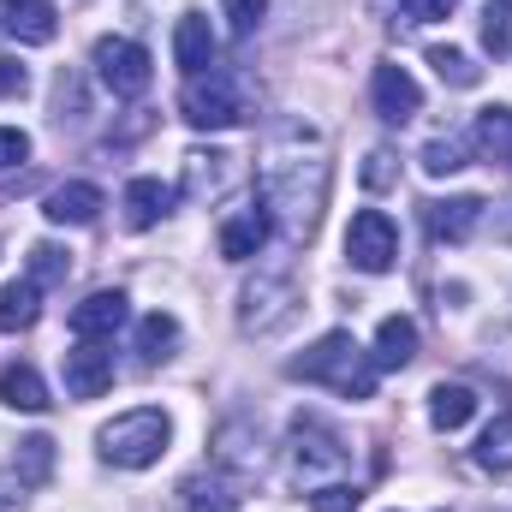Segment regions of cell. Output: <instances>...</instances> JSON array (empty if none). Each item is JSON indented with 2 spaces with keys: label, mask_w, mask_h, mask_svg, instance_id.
Returning a JSON list of instances; mask_svg holds the SVG:
<instances>
[{
  "label": "cell",
  "mask_w": 512,
  "mask_h": 512,
  "mask_svg": "<svg viewBox=\"0 0 512 512\" xmlns=\"http://www.w3.org/2000/svg\"><path fill=\"white\" fill-rule=\"evenodd\" d=\"M114 387V352L102 340H84L66 352V393L72 399H102Z\"/></svg>",
  "instance_id": "11"
},
{
  "label": "cell",
  "mask_w": 512,
  "mask_h": 512,
  "mask_svg": "<svg viewBox=\"0 0 512 512\" xmlns=\"http://www.w3.org/2000/svg\"><path fill=\"white\" fill-rule=\"evenodd\" d=\"M36 316H42V286L24 274L0 292V334H24V328H36Z\"/></svg>",
  "instance_id": "24"
},
{
  "label": "cell",
  "mask_w": 512,
  "mask_h": 512,
  "mask_svg": "<svg viewBox=\"0 0 512 512\" xmlns=\"http://www.w3.org/2000/svg\"><path fill=\"white\" fill-rule=\"evenodd\" d=\"M310 512H358V489H346V483H322V489L310 495Z\"/></svg>",
  "instance_id": "35"
},
{
  "label": "cell",
  "mask_w": 512,
  "mask_h": 512,
  "mask_svg": "<svg viewBox=\"0 0 512 512\" xmlns=\"http://www.w3.org/2000/svg\"><path fill=\"white\" fill-rule=\"evenodd\" d=\"M286 376L292 382H322V387H334V393H346V399H376V376L382 370H376V358H364V346L346 328H334L304 358H292Z\"/></svg>",
  "instance_id": "2"
},
{
  "label": "cell",
  "mask_w": 512,
  "mask_h": 512,
  "mask_svg": "<svg viewBox=\"0 0 512 512\" xmlns=\"http://www.w3.org/2000/svg\"><path fill=\"white\" fill-rule=\"evenodd\" d=\"M370 102H376V114H382L387 126H405V120L423 108V90H417V78H411L405 66H376V78H370Z\"/></svg>",
  "instance_id": "13"
},
{
  "label": "cell",
  "mask_w": 512,
  "mask_h": 512,
  "mask_svg": "<svg viewBox=\"0 0 512 512\" xmlns=\"http://www.w3.org/2000/svg\"><path fill=\"white\" fill-rule=\"evenodd\" d=\"M0 405H12V411H48L54 399H48V387H42V376L30 364H6L0 370Z\"/></svg>",
  "instance_id": "25"
},
{
  "label": "cell",
  "mask_w": 512,
  "mask_h": 512,
  "mask_svg": "<svg viewBox=\"0 0 512 512\" xmlns=\"http://www.w3.org/2000/svg\"><path fill=\"white\" fill-rule=\"evenodd\" d=\"M173 352H179V316H167V310L143 316V322H137V358H143V370L167 364Z\"/></svg>",
  "instance_id": "23"
},
{
  "label": "cell",
  "mask_w": 512,
  "mask_h": 512,
  "mask_svg": "<svg viewBox=\"0 0 512 512\" xmlns=\"http://www.w3.org/2000/svg\"><path fill=\"white\" fill-rule=\"evenodd\" d=\"M30 161V137L18 126H0V167H24Z\"/></svg>",
  "instance_id": "37"
},
{
  "label": "cell",
  "mask_w": 512,
  "mask_h": 512,
  "mask_svg": "<svg viewBox=\"0 0 512 512\" xmlns=\"http://www.w3.org/2000/svg\"><path fill=\"white\" fill-rule=\"evenodd\" d=\"M24 489H30V483H24L18 471H0V512H18V507H24Z\"/></svg>",
  "instance_id": "40"
},
{
  "label": "cell",
  "mask_w": 512,
  "mask_h": 512,
  "mask_svg": "<svg viewBox=\"0 0 512 512\" xmlns=\"http://www.w3.org/2000/svg\"><path fill=\"white\" fill-rule=\"evenodd\" d=\"M477 417V393L465 382H441L435 393H429V423L441 429V435H453V429H465Z\"/></svg>",
  "instance_id": "22"
},
{
  "label": "cell",
  "mask_w": 512,
  "mask_h": 512,
  "mask_svg": "<svg viewBox=\"0 0 512 512\" xmlns=\"http://www.w3.org/2000/svg\"><path fill=\"white\" fill-rule=\"evenodd\" d=\"M322 197H328V161H274L262 179V209L280 221V233L292 245H304L316 233Z\"/></svg>",
  "instance_id": "1"
},
{
  "label": "cell",
  "mask_w": 512,
  "mask_h": 512,
  "mask_svg": "<svg viewBox=\"0 0 512 512\" xmlns=\"http://www.w3.org/2000/svg\"><path fill=\"white\" fill-rule=\"evenodd\" d=\"M90 60H96V78H102L120 102H137V96L155 84V60H149V48L131 42V36H102Z\"/></svg>",
  "instance_id": "6"
},
{
  "label": "cell",
  "mask_w": 512,
  "mask_h": 512,
  "mask_svg": "<svg viewBox=\"0 0 512 512\" xmlns=\"http://www.w3.org/2000/svg\"><path fill=\"white\" fill-rule=\"evenodd\" d=\"M298 304H304V292H298V280L286 268L256 274L251 286H245V298H239V328L256 334V340H268V334H280L298 316Z\"/></svg>",
  "instance_id": "4"
},
{
  "label": "cell",
  "mask_w": 512,
  "mask_h": 512,
  "mask_svg": "<svg viewBox=\"0 0 512 512\" xmlns=\"http://www.w3.org/2000/svg\"><path fill=\"white\" fill-rule=\"evenodd\" d=\"M66 274H72V251H60V245H48V239L30 245V280H36V286H60Z\"/></svg>",
  "instance_id": "31"
},
{
  "label": "cell",
  "mask_w": 512,
  "mask_h": 512,
  "mask_svg": "<svg viewBox=\"0 0 512 512\" xmlns=\"http://www.w3.org/2000/svg\"><path fill=\"white\" fill-rule=\"evenodd\" d=\"M42 215H48L54 227H90V221L102 215V191H96L90 179H66V185H54V191L42 197Z\"/></svg>",
  "instance_id": "17"
},
{
  "label": "cell",
  "mask_w": 512,
  "mask_h": 512,
  "mask_svg": "<svg viewBox=\"0 0 512 512\" xmlns=\"http://www.w3.org/2000/svg\"><path fill=\"white\" fill-rule=\"evenodd\" d=\"M167 435H173L167 411H155V405H137V411H126V417L102 423V435H96V453H102L114 471H149V465L167 453Z\"/></svg>",
  "instance_id": "3"
},
{
  "label": "cell",
  "mask_w": 512,
  "mask_h": 512,
  "mask_svg": "<svg viewBox=\"0 0 512 512\" xmlns=\"http://www.w3.org/2000/svg\"><path fill=\"white\" fill-rule=\"evenodd\" d=\"M471 459H477L483 471H495V477L512 471V411H507V417H495V423L483 429V441H477V453H471Z\"/></svg>",
  "instance_id": "27"
},
{
  "label": "cell",
  "mask_w": 512,
  "mask_h": 512,
  "mask_svg": "<svg viewBox=\"0 0 512 512\" xmlns=\"http://www.w3.org/2000/svg\"><path fill=\"white\" fill-rule=\"evenodd\" d=\"M268 233H274V215H268L262 197H256V203H245V209L221 227V256H227V262H251V256L268 245Z\"/></svg>",
  "instance_id": "18"
},
{
  "label": "cell",
  "mask_w": 512,
  "mask_h": 512,
  "mask_svg": "<svg viewBox=\"0 0 512 512\" xmlns=\"http://www.w3.org/2000/svg\"><path fill=\"white\" fill-rule=\"evenodd\" d=\"M167 209H173V191L161 179H131L126 185V227L131 233H149Z\"/></svg>",
  "instance_id": "20"
},
{
  "label": "cell",
  "mask_w": 512,
  "mask_h": 512,
  "mask_svg": "<svg viewBox=\"0 0 512 512\" xmlns=\"http://www.w3.org/2000/svg\"><path fill=\"white\" fill-rule=\"evenodd\" d=\"M376 370H405L411 358H417V322L411 316H387L382 328H376Z\"/></svg>",
  "instance_id": "21"
},
{
  "label": "cell",
  "mask_w": 512,
  "mask_h": 512,
  "mask_svg": "<svg viewBox=\"0 0 512 512\" xmlns=\"http://www.w3.org/2000/svg\"><path fill=\"white\" fill-rule=\"evenodd\" d=\"M173 60H179L185 78H203V72L215 66V30H209L203 12H185V18L173 24Z\"/></svg>",
  "instance_id": "19"
},
{
  "label": "cell",
  "mask_w": 512,
  "mask_h": 512,
  "mask_svg": "<svg viewBox=\"0 0 512 512\" xmlns=\"http://www.w3.org/2000/svg\"><path fill=\"white\" fill-rule=\"evenodd\" d=\"M233 179H239V155H227V149H191L179 161V197H191V203L221 197Z\"/></svg>",
  "instance_id": "10"
},
{
  "label": "cell",
  "mask_w": 512,
  "mask_h": 512,
  "mask_svg": "<svg viewBox=\"0 0 512 512\" xmlns=\"http://www.w3.org/2000/svg\"><path fill=\"white\" fill-rule=\"evenodd\" d=\"M126 316H131V298L120 286H102L84 304H72V334L78 340H108L114 328H126Z\"/></svg>",
  "instance_id": "12"
},
{
  "label": "cell",
  "mask_w": 512,
  "mask_h": 512,
  "mask_svg": "<svg viewBox=\"0 0 512 512\" xmlns=\"http://www.w3.org/2000/svg\"><path fill=\"white\" fill-rule=\"evenodd\" d=\"M12 471L36 489V483H48V471H54V441L48 435H30V441H18V459H12Z\"/></svg>",
  "instance_id": "30"
},
{
  "label": "cell",
  "mask_w": 512,
  "mask_h": 512,
  "mask_svg": "<svg viewBox=\"0 0 512 512\" xmlns=\"http://www.w3.org/2000/svg\"><path fill=\"white\" fill-rule=\"evenodd\" d=\"M24 90H30V72L0 54V102H12V96H24Z\"/></svg>",
  "instance_id": "39"
},
{
  "label": "cell",
  "mask_w": 512,
  "mask_h": 512,
  "mask_svg": "<svg viewBox=\"0 0 512 512\" xmlns=\"http://www.w3.org/2000/svg\"><path fill=\"white\" fill-rule=\"evenodd\" d=\"M0 30H6L12 42H24V48L54 42V30H60L54 0H0Z\"/></svg>",
  "instance_id": "16"
},
{
  "label": "cell",
  "mask_w": 512,
  "mask_h": 512,
  "mask_svg": "<svg viewBox=\"0 0 512 512\" xmlns=\"http://www.w3.org/2000/svg\"><path fill=\"white\" fill-rule=\"evenodd\" d=\"M346 262H352L358 274H387V268L399 262V227H393V215L358 209L352 227H346Z\"/></svg>",
  "instance_id": "8"
},
{
  "label": "cell",
  "mask_w": 512,
  "mask_h": 512,
  "mask_svg": "<svg viewBox=\"0 0 512 512\" xmlns=\"http://www.w3.org/2000/svg\"><path fill=\"white\" fill-rule=\"evenodd\" d=\"M429 66H435V78L453 84V90H471V84L483 78V66H471L465 48H429Z\"/></svg>",
  "instance_id": "28"
},
{
  "label": "cell",
  "mask_w": 512,
  "mask_h": 512,
  "mask_svg": "<svg viewBox=\"0 0 512 512\" xmlns=\"http://www.w3.org/2000/svg\"><path fill=\"white\" fill-rule=\"evenodd\" d=\"M346 441H340V429H328L322 417H292V471L304 477V483H316V477H340L346 471Z\"/></svg>",
  "instance_id": "7"
},
{
  "label": "cell",
  "mask_w": 512,
  "mask_h": 512,
  "mask_svg": "<svg viewBox=\"0 0 512 512\" xmlns=\"http://www.w3.org/2000/svg\"><path fill=\"white\" fill-rule=\"evenodd\" d=\"M483 48L501 60V54H512V0H489L483 6Z\"/></svg>",
  "instance_id": "32"
},
{
  "label": "cell",
  "mask_w": 512,
  "mask_h": 512,
  "mask_svg": "<svg viewBox=\"0 0 512 512\" xmlns=\"http://www.w3.org/2000/svg\"><path fill=\"white\" fill-rule=\"evenodd\" d=\"M477 143H483V155L512 167V108H483L477 114Z\"/></svg>",
  "instance_id": "26"
},
{
  "label": "cell",
  "mask_w": 512,
  "mask_h": 512,
  "mask_svg": "<svg viewBox=\"0 0 512 512\" xmlns=\"http://www.w3.org/2000/svg\"><path fill=\"white\" fill-rule=\"evenodd\" d=\"M215 465L233 471L239 483H245V477H262V471H268V435H262V423H251V417L221 423V429H215Z\"/></svg>",
  "instance_id": "9"
},
{
  "label": "cell",
  "mask_w": 512,
  "mask_h": 512,
  "mask_svg": "<svg viewBox=\"0 0 512 512\" xmlns=\"http://www.w3.org/2000/svg\"><path fill=\"white\" fill-rule=\"evenodd\" d=\"M459 167H471V143H465V137H435V143H423V173L447 179V173H459Z\"/></svg>",
  "instance_id": "29"
},
{
  "label": "cell",
  "mask_w": 512,
  "mask_h": 512,
  "mask_svg": "<svg viewBox=\"0 0 512 512\" xmlns=\"http://www.w3.org/2000/svg\"><path fill=\"white\" fill-rule=\"evenodd\" d=\"M54 108H60V120H84V90H78V78H60V84H54Z\"/></svg>",
  "instance_id": "38"
},
{
  "label": "cell",
  "mask_w": 512,
  "mask_h": 512,
  "mask_svg": "<svg viewBox=\"0 0 512 512\" xmlns=\"http://www.w3.org/2000/svg\"><path fill=\"white\" fill-rule=\"evenodd\" d=\"M179 114L197 131H227V126L245 120V102H239V84H233L227 72H203V78H185Z\"/></svg>",
  "instance_id": "5"
},
{
  "label": "cell",
  "mask_w": 512,
  "mask_h": 512,
  "mask_svg": "<svg viewBox=\"0 0 512 512\" xmlns=\"http://www.w3.org/2000/svg\"><path fill=\"white\" fill-rule=\"evenodd\" d=\"M173 507L179 512H233L239 507V477H227V471H191V477H179Z\"/></svg>",
  "instance_id": "14"
},
{
  "label": "cell",
  "mask_w": 512,
  "mask_h": 512,
  "mask_svg": "<svg viewBox=\"0 0 512 512\" xmlns=\"http://www.w3.org/2000/svg\"><path fill=\"white\" fill-rule=\"evenodd\" d=\"M459 0H399V18L405 24H435V18H447Z\"/></svg>",
  "instance_id": "36"
},
{
  "label": "cell",
  "mask_w": 512,
  "mask_h": 512,
  "mask_svg": "<svg viewBox=\"0 0 512 512\" xmlns=\"http://www.w3.org/2000/svg\"><path fill=\"white\" fill-rule=\"evenodd\" d=\"M393 179H399V161H393V149H370V155H364V185H370V191H387Z\"/></svg>",
  "instance_id": "34"
},
{
  "label": "cell",
  "mask_w": 512,
  "mask_h": 512,
  "mask_svg": "<svg viewBox=\"0 0 512 512\" xmlns=\"http://www.w3.org/2000/svg\"><path fill=\"white\" fill-rule=\"evenodd\" d=\"M483 221V197H435L423 203V227L441 239V245H465Z\"/></svg>",
  "instance_id": "15"
},
{
  "label": "cell",
  "mask_w": 512,
  "mask_h": 512,
  "mask_svg": "<svg viewBox=\"0 0 512 512\" xmlns=\"http://www.w3.org/2000/svg\"><path fill=\"white\" fill-rule=\"evenodd\" d=\"M221 12H227L233 36H251L256 24H262V12H268V0H221Z\"/></svg>",
  "instance_id": "33"
}]
</instances>
